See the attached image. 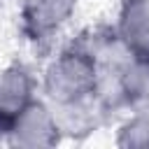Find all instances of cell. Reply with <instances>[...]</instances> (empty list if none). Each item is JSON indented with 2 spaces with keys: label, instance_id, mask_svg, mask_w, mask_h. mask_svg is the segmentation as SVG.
<instances>
[{
  "label": "cell",
  "instance_id": "obj_6",
  "mask_svg": "<svg viewBox=\"0 0 149 149\" xmlns=\"http://www.w3.org/2000/svg\"><path fill=\"white\" fill-rule=\"evenodd\" d=\"M116 144L119 147H149V100L133 107V114L119 128Z\"/></svg>",
  "mask_w": 149,
  "mask_h": 149
},
{
  "label": "cell",
  "instance_id": "obj_2",
  "mask_svg": "<svg viewBox=\"0 0 149 149\" xmlns=\"http://www.w3.org/2000/svg\"><path fill=\"white\" fill-rule=\"evenodd\" d=\"M61 135H63V128H61L56 112L42 100H33L5 133L9 144L30 147V149L54 147L61 142Z\"/></svg>",
  "mask_w": 149,
  "mask_h": 149
},
{
  "label": "cell",
  "instance_id": "obj_3",
  "mask_svg": "<svg viewBox=\"0 0 149 149\" xmlns=\"http://www.w3.org/2000/svg\"><path fill=\"white\" fill-rule=\"evenodd\" d=\"M114 40L126 56L149 65V0H121Z\"/></svg>",
  "mask_w": 149,
  "mask_h": 149
},
{
  "label": "cell",
  "instance_id": "obj_4",
  "mask_svg": "<svg viewBox=\"0 0 149 149\" xmlns=\"http://www.w3.org/2000/svg\"><path fill=\"white\" fill-rule=\"evenodd\" d=\"M77 0H21V30L40 44L51 40L74 14Z\"/></svg>",
  "mask_w": 149,
  "mask_h": 149
},
{
  "label": "cell",
  "instance_id": "obj_5",
  "mask_svg": "<svg viewBox=\"0 0 149 149\" xmlns=\"http://www.w3.org/2000/svg\"><path fill=\"white\" fill-rule=\"evenodd\" d=\"M33 100H35L33 74L21 63L0 68V133L2 135Z\"/></svg>",
  "mask_w": 149,
  "mask_h": 149
},
{
  "label": "cell",
  "instance_id": "obj_1",
  "mask_svg": "<svg viewBox=\"0 0 149 149\" xmlns=\"http://www.w3.org/2000/svg\"><path fill=\"white\" fill-rule=\"evenodd\" d=\"M42 88L56 114L79 112L100 100V61L86 44L65 47L44 70Z\"/></svg>",
  "mask_w": 149,
  "mask_h": 149
}]
</instances>
